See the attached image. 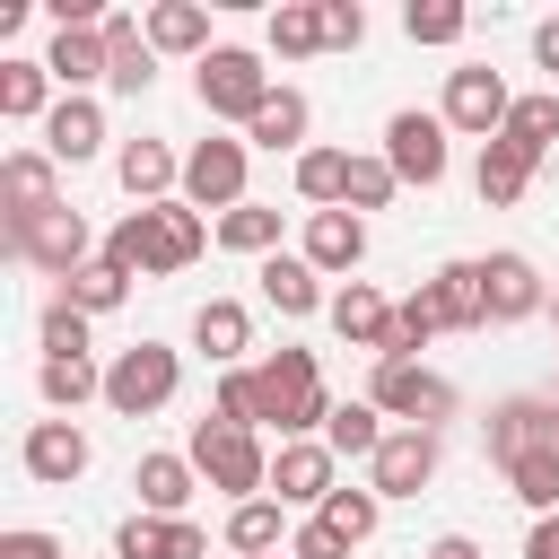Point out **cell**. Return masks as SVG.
Masks as SVG:
<instances>
[{
	"instance_id": "cell-1",
	"label": "cell",
	"mask_w": 559,
	"mask_h": 559,
	"mask_svg": "<svg viewBox=\"0 0 559 559\" xmlns=\"http://www.w3.org/2000/svg\"><path fill=\"white\" fill-rule=\"evenodd\" d=\"M489 463L507 472V489L533 515H559V402L542 393H507L489 411Z\"/></svg>"
},
{
	"instance_id": "cell-2",
	"label": "cell",
	"mask_w": 559,
	"mask_h": 559,
	"mask_svg": "<svg viewBox=\"0 0 559 559\" xmlns=\"http://www.w3.org/2000/svg\"><path fill=\"white\" fill-rule=\"evenodd\" d=\"M201 245H210L201 210H192V201H157V210H122V218H114L105 262L131 271V280H157V271H183Z\"/></svg>"
},
{
	"instance_id": "cell-3",
	"label": "cell",
	"mask_w": 559,
	"mask_h": 559,
	"mask_svg": "<svg viewBox=\"0 0 559 559\" xmlns=\"http://www.w3.org/2000/svg\"><path fill=\"white\" fill-rule=\"evenodd\" d=\"M253 384H262V428H280V445H288V437H314V428L332 419V393H323L314 349H271V358L253 367Z\"/></svg>"
},
{
	"instance_id": "cell-4",
	"label": "cell",
	"mask_w": 559,
	"mask_h": 559,
	"mask_svg": "<svg viewBox=\"0 0 559 559\" xmlns=\"http://www.w3.org/2000/svg\"><path fill=\"white\" fill-rule=\"evenodd\" d=\"M192 472H201L210 489H227L236 507L271 489V454H262V437H253V428H227V419H201V428H192Z\"/></svg>"
},
{
	"instance_id": "cell-5",
	"label": "cell",
	"mask_w": 559,
	"mask_h": 559,
	"mask_svg": "<svg viewBox=\"0 0 559 559\" xmlns=\"http://www.w3.org/2000/svg\"><path fill=\"white\" fill-rule=\"evenodd\" d=\"M175 384H183V358H175L166 341H131V349L105 367V411L148 419V411H166V402H175Z\"/></svg>"
},
{
	"instance_id": "cell-6",
	"label": "cell",
	"mask_w": 559,
	"mask_h": 559,
	"mask_svg": "<svg viewBox=\"0 0 559 559\" xmlns=\"http://www.w3.org/2000/svg\"><path fill=\"white\" fill-rule=\"evenodd\" d=\"M367 402H376L384 419H402V428H437V419H454V384H445V376H428L419 358H376Z\"/></svg>"
},
{
	"instance_id": "cell-7",
	"label": "cell",
	"mask_w": 559,
	"mask_h": 559,
	"mask_svg": "<svg viewBox=\"0 0 559 559\" xmlns=\"http://www.w3.org/2000/svg\"><path fill=\"white\" fill-rule=\"evenodd\" d=\"M271 105V70L245 52V44H218L201 61V114H227V122H253Z\"/></svg>"
},
{
	"instance_id": "cell-8",
	"label": "cell",
	"mask_w": 559,
	"mask_h": 559,
	"mask_svg": "<svg viewBox=\"0 0 559 559\" xmlns=\"http://www.w3.org/2000/svg\"><path fill=\"white\" fill-rule=\"evenodd\" d=\"M507 114H515V96H507V79L498 70H445V131H472L480 148L507 131Z\"/></svg>"
},
{
	"instance_id": "cell-9",
	"label": "cell",
	"mask_w": 559,
	"mask_h": 559,
	"mask_svg": "<svg viewBox=\"0 0 559 559\" xmlns=\"http://www.w3.org/2000/svg\"><path fill=\"white\" fill-rule=\"evenodd\" d=\"M9 245L35 262V271H52V280H70V271H87L96 253H87V218L61 201V210H44V218H26V227H9Z\"/></svg>"
},
{
	"instance_id": "cell-10",
	"label": "cell",
	"mask_w": 559,
	"mask_h": 559,
	"mask_svg": "<svg viewBox=\"0 0 559 559\" xmlns=\"http://www.w3.org/2000/svg\"><path fill=\"white\" fill-rule=\"evenodd\" d=\"M437 480V428H384L376 463H367V489L376 498H419Z\"/></svg>"
},
{
	"instance_id": "cell-11",
	"label": "cell",
	"mask_w": 559,
	"mask_h": 559,
	"mask_svg": "<svg viewBox=\"0 0 559 559\" xmlns=\"http://www.w3.org/2000/svg\"><path fill=\"white\" fill-rule=\"evenodd\" d=\"M183 201L192 210H245V140H201L183 157Z\"/></svg>"
},
{
	"instance_id": "cell-12",
	"label": "cell",
	"mask_w": 559,
	"mask_h": 559,
	"mask_svg": "<svg viewBox=\"0 0 559 559\" xmlns=\"http://www.w3.org/2000/svg\"><path fill=\"white\" fill-rule=\"evenodd\" d=\"M384 166L402 183H445V114H393L384 122Z\"/></svg>"
},
{
	"instance_id": "cell-13",
	"label": "cell",
	"mask_w": 559,
	"mask_h": 559,
	"mask_svg": "<svg viewBox=\"0 0 559 559\" xmlns=\"http://www.w3.org/2000/svg\"><path fill=\"white\" fill-rule=\"evenodd\" d=\"M332 463H341V454H332L323 437H288V445L271 454V489H280V507H314V515H323V498L341 489Z\"/></svg>"
},
{
	"instance_id": "cell-14",
	"label": "cell",
	"mask_w": 559,
	"mask_h": 559,
	"mask_svg": "<svg viewBox=\"0 0 559 559\" xmlns=\"http://www.w3.org/2000/svg\"><path fill=\"white\" fill-rule=\"evenodd\" d=\"M17 463H26V480L70 489V480L87 472V428H70V419H35V428H26V445H17Z\"/></svg>"
},
{
	"instance_id": "cell-15",
	"label": "cell",
	"mask_w": 559,
	"mask_h": 559,
	"mask_svg": "<svg viewBox=\"0 0 559 559\" xmlns=\"http://www.w3.org/2000/svg\"><path fill=\"white\" fill-rule=\"evenodd\" d=\"M210 533L192 515H122L114 524V559H201Z\"/></svg>"
},
{
	"instance_id": "cell-16",
	"label": "cell",
	"mask_w": 559,
	"mask_h": 559,
	"mask_svg": "<svg viewBox=\"0 0 559 559\" xmlns=\"http://www.w3.org/2000/svg\"><path fill=\"white\" fill-rule=\"evenodd\" d=\"M480 297H489V323H524V314L550 306V288H542V271L524 253H489L480 262Z\"/></svg>"
},
{
	"instance_id": "cell-17",
	"label": "cell",
	"mask_w": 559,
	"mask_h": 559,
	"mask_svg": "<svg viewBox=\"0 0 559 559\" xmlns=\"http://www.w3.org/2000/svg\"><path fill=\"white\" fill-rule=\"evenodd\" d=\"M0 210H9V227H26V218H44V210H61V192H52V157H44V148L0 157Z\"/></svg>"
},
{
	"instance_id": "cell-18",
	"label": "cell",
	"mask_w": 559,
	"mask_h": 559,
	"mask_svg": "<svg viewBox=\"0 0 559 559\" xmlns=\"http://www.w3.org/2000/svg\"><path fill=\"white\" fill-rule=\"evenodd\" d=\"M105 148V114L87 105V96H61L52 114H44V157L52 166H79V157H96Z\"/></svg>"
},
{
	"instance_id": "cell-19",
	"label": "cell",
	"mask_w": 559,
	"mask_h": 559,
	"mask_svg": "<svg viewBox=\"0 0 559 559\" xmlns=\"http://www.w3.org/2000/svg\"><path fill=\"white\" fill-rule=\"evenodd\" d=\"M306 262L314 271H358L367 262V218L358 210H314L306 218Z\"/></svg>"
},
{
	"instance_id": "cell-20",
	"label": "cell",
	"mask_w": 559,
	"mask_h": 559,
	"mask_svg": "<svg viewBox=\"0 0 559 559\" xmlns=\"http://www.w3.org/2000/svg\"><path fill=\"white\" fill-rule=\"evenodd\" d=\"M428 288V306H437V323L445 332H480L489 323V297H480V262H445L437 280H419Z\"/></svg>"
},
{
	"instance_id": "cell-21",
	"label": "cell",
	"mask_w": 559,
	"mask_h": 559,
	"mask_svg": "<svg viewBox=\"0 0 559 559\" xmlns=\"http://www.w3.org/2000/svg\"><path fill=\"white\" fill-rule=\"evenodd\" d=\"M44 70H52L61 87H87V79H114V52H105V26H61V35H52V52H44Z\"/></svg>"
},
{
	"instance_id": "cell-22",
	"label": "cell",
	"mask_w": 559,
	"mask_h": 559,
	"mask_svg": "<svg viewBox=\"0 0 559 559\" xmlns=\"http://www.w3.org/2000/svg\"><path fill=\"white\" fill-rule=\"evenodd\" d=\"M114 175H122V192H131L140 210H157V192H166V183H183V157H175L166 140H131V148L114 157Z\"/></svg>"
},
{
	"instance_id": "cell-23",
	"label": "cell",
	"mask_w": 559,
	"mask_h": 559,
	"mask_svg": "<svg viewBox=\"0 0 559 559\" xmlns=\"http://www.w3.org/2000/svg\"><path fill=\"white\" fill-rule=\"evenodd\" d=\"M131 489H140V515H183V498H192V454H140V463H131Z\"/></svg>"
},
{
	"instance_id": "cell-24",
	"label": "cell",
	"mask_w": 559,
	"mask_h": 559,
	"mask_svg": "<svg viewBox=\"0 0 559 559\" xmlns=\"http://www.w3.org/2000/svg\"><path fill=\"white\" fill-rule=\"evenodd\" d=\"M105 52H114V79H105V87L140 96V87L157 79V44H148V26H140V17H105Z\"/></svg>"
},
{
	"instance_id": "cell-25",
	"label": "cell",
	"mask_w": 559,
	"mask_h": 559,
	"mask_svg": "<svg viewBox=\"0 0 559 559\" xmlns=\"http://www.w3.org/2000/svg\"><path fill=\"white\" fill-rule=\"evenodd\" d=\"M262 297H271L280 314H314V306H332V297H323V271H314L306 253H271V262H262Z\"/></svg>"
},
{
	"instance_id": "cell-26",
	"label": "cell",
	"mask_w": 559,
	"mask_h": 559,
	"mask_svg": "<svg viewBox=\"0 0 559 559\" xmlns=\"http://www.w3.org/2000/svg\"><path fill=\"white\" fill-rule=\"evenodd\" d=\"M323 314H332V332H341V341H358V349H384V332H393V306H384L367 280H349Z\"/></svg>"
},
{
	"instance_id": "cell-27",
	"label": "cell",
	"mask_w": 559,
	"mask_h": 559,
	"mask_svg": "<svg viewBox=\"0 0 559 559\" xmlns=\"http://www.w3.org/2000/svg\"><path fill=\"white\" fill-rule=\"evenodd\" d=\"M148 44H157V52H201V61L218 52V44H210V9H201V0H157V9H148Z\"/></svg>"
},
{
	"instance_id": "cell-28",
	"label": "cell",
	"mask_w": 559,
	"mask_h": 559,
	"mask_svg": "<svg viewBox=\"0 0 559 559\" xmlns=\"http://www.w3.org/2000/svg\"><path fill=\"white\" fill-rule=\"evenodd\" d=\"M472 183H480V201H489V210H515V201H524V183H533V157H524L515 140H489V148H480V166H472Z\"/></svg>"
},
{
	"instance_id": "cell-29",
	"label": "cell",
	"mask_w": 559,
	"mask_h": 559,
	"mask_svg": "<svg viewBox=\"0 0 559 559\" xmlns=\"http://www.w3.org/2000/svg\"><path fill=\"white\" fill-rule=\"evenodd\" d=\"M192 341H201V358L236 367V349H253V314H245L236 297H210V306L192 314Z\"/></svg>"
},
{
	"instance_id": "cell-30",
	"label": "cell",
	"mask_w": 559,
	"mask_h": 559,
	"mask_svg": "<svg viewBox=\"0 0 559 559\" xmlns=\"http://www.w3.org/2000/svg\"><path fill=\"white\" fill-rule=\"evenodd\" d=\"M245 140H253V148H271V157H280V148H297V157H306V96H297V87H271V105L245 122Z\"/></svg>"
},
{
	"instance_id": "cell-31",
	"label": "cell",
	"mask_w": 559,
	"mask_h": 559,
	"mask_svg": "<svg viewBox=\"0 0 559 559\" xmlns=\"http://www.w3.org/2000/svg\"><path fill=\"white\" fill-rule=\"evenodd\" d=\"M271 52H280V61L323 52V0H280V9H271Z\"/></svg>"
},
{
	"instance_id": "cell-32",
	"label": "cell",
	"mask_w": 559,
	"mask_h": 559,
	"mask_svg": "<svg viewBox=\"0 0 559 559\" xmlns=\"http://www.w3.org/2000/svg\"><path fill=\"white\" fill-rule=\"evenodd\" d=\"M218 245H227V253H262V262H271V253H280V210H271V201L227 210V218H218Z\"/></svg>"
},
{
	"instance_id": "cell-33",
	"label": "cell",
	"mask_w": 559,
	"mask_h": 559,
	"mask_svg": "<svg viewBox=\"0 0 559 559\" xmlns=\"http://www.w3.org/2000/svg\"><path fill=\"white\" fill-rule=\"evenodd\" d=\"M61 297H70V306H79V314H114V306H122V297H131V271H114V262H105V253H96V262H87V271H70V280H61Z\"/></svg>"
},
{
	"instance_id": "cell-34",
	"label": "cell",
	"mask_w": 559,
	"mask_h": 559,
	"mask_svg": "<svg viewBox=\"0 0 559 559\" xmlns=\"http://www.w3.org/2000/svg\"><path fill=\"white\" fill-rule=\"evenodd\" d=\"M376 419H384L376 402H332L323 445H332V454H367V463H376V445H384V428H376Z\"/></svg>"
},
{
	"instance_id": "cell-35",
	"label": "cell",
	"mask_w": 559,
	"mask_h": 559,
	"mask_svg": "<svg viewBox=\"0 0 559 559\" xmlns=\"http://www.w3.org/2000/svg\"><path fill=\"white\" fill-rule=\"evenodd\" d=\"M227 550H236V559H271V550H280V498H245V507L227 515Z\"/></svg>"
},
{
	"instance_id": "cell-36",
	"label": "cell",
	"mask_w": 559,
	"mask_h": 559,
	"mask_svg": "<svg viewBox=\"0 0 559 559\" xmlns=\"http://www.w3.org/2000/svg\"><path fill=\"white\" fill-rule=\"evenodd\" d=\"M498 140H515L533 166L550 157V140H559V96H515V114H507V131Z\"/></svg>"
},
{
	"instance_id": "cell-37",
	"label": "cell",
	"mask_w": 559,
	"mask_h": 559,
	"mask_svg": "<svg viewBox=\"0 0 559 559\" xmlns=\"http://www.w3.org/2000/svg\"><path fill=\"white\" fill-rule=\"evenodd\" d=\"M44 87H52L44 61H0V114H9V122H35V114H44Z\"/></svg>"
},
{
	"instance_id": "cell-38",
	"label": "cell",
	"mask_w": 559,
	"mask_h": 559,
	"mask_svg": "<svg viewBox=\"0 0 559 559\" xmlns=\"http://www.w3.org/2000/svg\"><path fill=\"white\" fill-rule=\"evenodd\" d=\"M297 192L323 201V210H341V201H349V157H341V148H306V157H297Z\"/></svg>"
},
{
	"instance_id": "cell-39",
	"label": "cell",
	"mask_w": 559,
	"mask_h": 559,
	"mask_svg": "<svg viewBox=\"0 0 559 559\" xmlns=\"http://www.w3.org/2000/svg\"><path fill=\"white\" fill-rule=\"evenodd\" d=\"M35 384H44V402H52V411H79L87 393H105V367H87V358H44V376H35Z\"/></svg>"
},
{
	"instance_id": "cell-40",
	"label": "cell",
	"mask_w": 559,
	"mask_h": 559,
	"mask_svg": "<svg viewBox=\"0 0 559 559\" xmlns=\"http://www.w3.org/2000/svg\"><path fill=\"white\" fill-rule=\"evenodd\" d=\"M463 26H472V9H454V0H411L402 9V35L411 44H463Z\"/></svg>"
},
{
	"instance_id": "cell-41",
	"label": "cell",
	"mask_w": 559,
	"mask_h": 559,
	"mask_svg": "<svg viewBox=\"0 0 559 559\" xmlns=\"http://www.w3.org/2000/svg\"><path fill=\"white\" fill-rule=\"evenodd\" d=\"M428 332H445V323H437V306H428V288H411V297L393 306V332H384V349H376V358H411V349H419Z\"/></svg>"
},
{
	"instance_id": "cell-42",
	"label": "cell",
	"mask_w": 559,
	"mask_h": 559,
	"mask_svg": "<svg viewBox=\"0 0 559 559\" xmlns=\"http://www.w3.org/2000/svg\"><path fill=\"white\" fill-rule=\"evenodd\" d=\"M376 507H384L376 489H332V498H323V524H332V533H341V542L358 550V542L376 533Z\"/></svg>"
},
{
	"instance_id": "cell-43",
	"label": "cell",
	"mask_w": 559,
	"mask_h": 559,
	"mask_svg": "<svg viewBox=\"0 0 559 559\" xmlns=\"http://www.w3.org/2000/svg\"><path fill=\"white\" fill-rule=\"evenodd\" d=\"M44 358H87V314H79L70 297L44 306Z\"/></svg>"
},
{
	"instance_id": "cell-44",
	"label": "cell",
	"mask_w": 559,
	"mask_h": 559,
	"mask_svg": "<svg viewBox=\"0 0 559 559\" xmlns=\"http://www.w3.org/2000/svg\"><path fill=\"white\" fill-rule=\"evenodd\" d=\"M218 419H227V428H262V384H253V367H227V376H218Z\"/></svg>"
},
{
	"instance_id": "cell-45",
	"label": "cell",
	"mask_w": 559,
	"mask_h": 559,
	"mask_svg": "<svg viewBox=\"0 0 559 559\" xmlns=\"http://www.w3.org/2000/svg\"><path fill=\"white\" fill-rule=\"evenodd\" d=\"M393 183H402V175H393L384 157H349V201H341V210H384Z\"/></svg>"
},
{
	"instance_id": "cell-46",
	"label": "cell",
	"mask_w": 559,
	"mask_h": 559,
	"mask_svg": "<svg viewBox=\"0 0 559 559\" xmlns=\"http://www.w3.org/2000/svg\"><path fill=\"white\" fill-rule=\"evenodd\" d=\"M358 35H367V9L358 0H323V44L332 52H358Z\"/></svg>"
},
{
	"instance_id": "cell-47",
	"label": "cell",
	"mask_w": 559,
	"mask_h": 559,
	"mask_svg": "<svg viewBox=\"0 0 559 559\" xmlns=\"http://www.w3.org/2000/svg\"><path fill=\"white\" fill-rule=\"evenodd\" d=\"M288 559H349V542H341L323 515H306V524L288 533Z\"/></svg>"
},
{
	"instance_id": "cell-48",
	"label": "cell",
	"mask_w": 559,
	"mask_h": 559,
	"mask_svg": "<svg viewBox=\"0 0 559 559\" xmlns=\"http://www.w3.org/2000/svg\"><path fill=\"white\" fill-rule=\"evenodd\" d=\"M0 559H61L52 533H0Z\"/></svg>"
},
{
	"instance_id": "cell-49",
	"label": "cell",
	"mask_w": 559,
	"mask_h": 559,
	"mask_svg": "<svg viewBox=\"0 0 559 559\" xmlns=\"http://www.w3.org/2000/svg\"><path fill=\"white\" fill-rule=\"evenodd\" d=\"M524 559H559V515H533V533H524Z\"/></svg>"
},
{
	"instance_id": "cell-50",
	"label": "cell",
	"mask_w": 559,
	"mask_h": 559,
	"mask_svg": "<svg viewBox=\"0 0 559 559\" xmlns=\"http://www.w3.org/2000/svg\"><path fill=\"white\" fill-rule=\"evenodd\" d=\"M533 61L559 79V17H542V26H533Z\"/></svg>"
},
{
	"instance_id": "cell-51",
	"label": "cell",
	"mask_w": 559,
	"mask_h": 559,
	"mask_svg": "<svg viewBox=\"0 0 559 559\" xmlns=\"http://www.w3.org/2000/svg\"><path fill=\"white\" fill-rule=\"evenodd\" d=\"M428 559H480V542H472V533H437V542H428Z\"/></svg>"
},
{
	"instance_id": "cell-52",
	"label": "cell",
	"mask_w": 559,
	"mask_h": 559,
	"mask_svg": "<svg viewBox=\"0 0 559 559\" xmlns=\"http://www.w3.org/2000/svg\"><path fill=\"white\" fill-rule=\"evenodd\" d=\"M550 323H559V297H550Z\"/></svg>"
},
{
	"instance_id": "cell-53",
	"label": "cell",
	"mask_w": 559,
	"mask_h": 559,
	"mask_svg": "<svg viewBox=\"0 0 559 559\" xmlns=\"http://www.w3.org/2000/svg\"><path fill=\"white\" fill-rule=\"evenodd\" d=\"M271 559H288V550H271Z\"/></svg>"
},
{
	"instance_id": "cell-54",
	"label": "cell",
	"mask_w": 559,
	"mask_h": 559,
	"mask_svg": "<svg viewBox=\"0 0 559 559\" xmlns=\"http://www.w3.org/2000/svg\"><path fill=\"white\" fill-rule=\"evenodd\" d=\"M550 402H559V393H550Z\"/></svg>"
}]
</instances>
